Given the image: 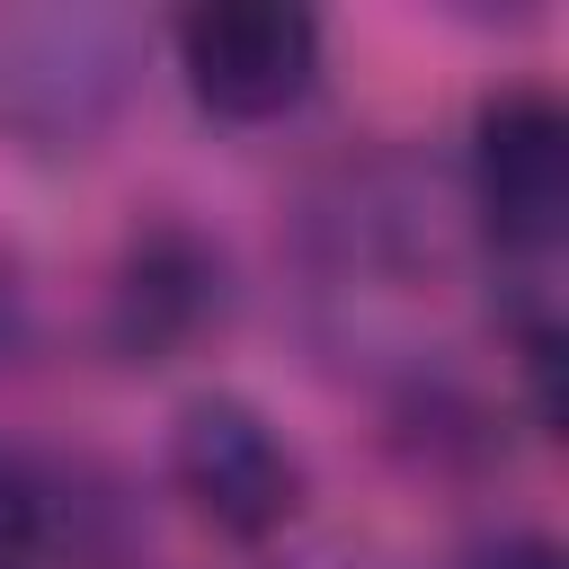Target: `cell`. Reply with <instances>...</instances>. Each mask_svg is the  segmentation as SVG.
<instances>
[{
	"label": "cell",
	"instance_id": "1",
	"mask_svg": "<svg viewBox=\"0 0 569 569\" xmlns=\"http://www.w3.org/2000/svg\"><path fill=\"white\" fill-rule=\"evenodd\" d=\"M471 213L489 258L507 267L516 329L551 338V267L569 240V107L533 80H507L471 116Z\"/></svg>",
	"mask_w": 569,
	"mask_h": 569
},
{
	"label": "cell",
	"instance_id": "2",
	"mask_svg": "<svg viewBox=\"0 0 569 569\" xmlns=\"http://www.w3.org/2000/svg\"><path fill=\"white\" fill-rule=\"evenodd\" d=\"M151 53V27L124 9H18L0 18V124L36 151H89L133 71Z\"/></svg>",
	"mask_w": 569,
	"mask_h": 569
},
{
	"label": "cell",
	"instance_id": "3",
	"mask_svg": "<svg viewBox=\"0 0 569 569\" xmlns=\"http://www.w3.org/2000/svg\"><path fill=\"white\" fill-rule=\"evenodd\" d=\"M169 53L213 124H284L320 89V18L293 0H204L169 27Z\"/></svg>",
	"mask_w": 569,
	"mask_h": 569
},
{
	"label": "cell",
	"instance_id": "4",
	"mask_svg": "<svg viewBox=\"0 0 569 569\" xmlns=\"http://www.w3.org/2000/svg\"><path fill=\"white\" fill-rule=\"evenodd\" d=\"M169 489L222 542H276L302 516V453L276 436L267 409L231 391H196L169 427Z\"/></svg>",
	"mask_w": 569,
	"mask_h": 569
},
{
	"label": "cell",
	"instance_id": "5",
	"mask_svg": "<svg viewBox=\"0 0 569 569\" xmlns=\"http://www.w3.org/2000/svg\"><path fill=\"white\" fill-rule=\"evenodd\" d=\"M213 320H222V258L196 231L133 240V258L116 276V302H107V329H116L124 365H160V356L196 347Z\"/></svg>",
	"mask_w": 569,
	"mask_h": 569
},
{
	"label": "cell",
	"instance_id": "6",
	"mask_svg": "<svg viewBox=\"0 0 569 569\" xmlns=\"http://www.w3.org/2000/svg\"><path fill=\"white\" fill-rule=\"evenodd\" d=\"M44 542H53V498H44V480L0 453V569H36Z\"/></svg>",
	"mask_w": 569,
	"mask_h": 569
},
{
	"label": "cell",
	"instance_id": "7",
	"mask_svg": "<svg viewBox=\"0 0 569 569\" xmlns=\"http://www.w3.org/2000/svg\"><path fill=\"white\" fill-rule=\"evenodd\" d=\"M462 569H569V560H560L551 533H498V542H480Z\"/></svg>",
	"mask_w": 569,
	"mask_h": 569
}]
</instances>
